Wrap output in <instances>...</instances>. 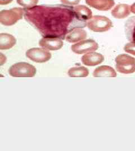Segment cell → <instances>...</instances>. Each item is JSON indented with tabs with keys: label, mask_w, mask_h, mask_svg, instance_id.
<instances>
[{
	"label": "cell",
	"mask_w": 135,
	"mask_h": 151,
	"mask_svg": "<svg viewBox=\"0 0 135 151\" xmlns=\"http://www.w3.org/2000/svg\"><path fill=\"white\" fill-rule=\"evenodd\" d=\"M24 18L43 37L65 39L73 29L87 26L80 19L74 7L65 5H42L25 10Z\"/></svg>",
	"instance_id": "cell-1"
},
{
	"label": "cell",
	"mask_w": 135,
	"mask_h": 151,
	"mask_svg": "<svg viewBox=\"0 0 135 151\" xmlns=\"http://www.w3.org/2000/svg\"><path fill=\"white\" fill-rule=\"evenodd\" d=\"M25 14V10L15 7L0 12V22L5 26H11L21 20Z\"/></svg>",
	"instance_id": "cell-2"
},
{
	"label": "cell",
	"mask_w": 135,
	"mask_h": 151,
	"mask_svg": "<svg viewBox=\"0 0 135 151\" xmlns=\"http://www.w3.org/2000/svg\"><path fill=\"white\" fill-rule=\"evenodd\" d=\"M36 72L34 66L26 62L16 63L9 70V73L13 77H33Z\"/></svg>",
	"instance_id": "cell-3"
},
{
	"label": "cell",
	"mask_w": 135,
	"mask_h": 151,
	"mask_svg": "<svg viewBox=\"0 0 135 151\" xmlns=\"http://www.w3.org/2000/svg\"><path fill=\"white\" fill-rule=\"evenodd\" d=\"M87 26L94 32H105L113 27V22L106 16L96 15L87 22Z\"/></svg>",
	"instance_id": "cell-4"
},
{
	"label": "cell",
	"mask_w": 135,
	"mask_h": 151,
	"mask_svg": "<svg viewBox=\"0 0 135 151\" xmlns=\"http://www.w3.org/2000/svg\"><path fill=\"white\" fill-rule=\"evenodd\" d=\"M115 60L116 70L119 73L131 74L135 72V58L128 54H119Z\"/></svg>",
	"instance_id": "cell-5"
},
{
	"label": "cell",
	"mask_w": 135,
	"mask_h": 151,
	"mask_svg": "<svg viewBox=\"0 0 135 151\" xmlns=\"http://www.w3.org/2000/svg\"><path fill=\"white\" fill-rule=\"evenodd\" d=\"M26 56L36 63H44L51 59V54L45 49L33 48L27 50Z\"/></svg>",
	"instance_id": "cell-6"
},
{
	"label": "cell",
	"mask_w": 135,
	"mask_h": 151,
	"mask_svg": "<svg viewBox=\"0 0 135 151\" xmlns=\"http://www.w3.org/2000/svg\"><path fill=\"white\" fill-rule=\"evenodd\" d=\"M99 48L98 44L92 39L82 40L72 45V50L76 54H82L96 51Z\"/></svg>",
	"instance_id": "cell-7"
},
{
	"label": "cell",
	"mask_w": 135,
	"mask_h": 151,
	"mask_svg": "<svg viewBox=\"0 0 135 151\" xmlns=\"http://www.w3.org/2000/svg\"><path fill=\"white\" fill-rule=\"evenodd\" d=\"M63 44L61 39L55 37H43L39 42L40 47L49 50H59L63 47Z\"/></svg>",
	"instance_id": "cell-8"
},
{
	"label": "cell",
	"mask_w": 135,
	"mask_h": 151,
	"mask_svg": "<svg viewBox=\"0 0 135 151\" xmlns=\"http://www.w3.org/2000/svg\"><path fill=\"white\" fill-rule=\"evenodd\" d=\"M104 60L103 55L96 52H90L82 57V62L87 66H95L101 64Z\"/></svg>",
	"instance_id": "cell-9"
},
{
	"label": "cell",
	"mask_w": 135,
	"mask_h": 151,
	"mask_svg": "<svg viewBox=\"0 0 135 151\" xmlns=\"http://www.w3.org/2000/svg\"><path fill=\"white\" fill-rule=\"evenodd\" d=\"M87 36V34L85 30L81 27H77L68 32L65 39L69 43H77L86 39Z\"/></svg>",
	"instance_id": "cell-10"
},
{
	"label": "cell",
	"mask_w": 135,
	"mask_h": 151,
	"mask_svg": "<svg viewBox=\"0 0 135 151\" xmlns=\"http://www.w3.org/2000/svg\"><path fill=\"white\" fill-rule=\"evenodd\" d=\"M87 4L100 11H108L114 5V0H86Z\"/></svg>",
	"instance_id": "cell-11"
},
{
	"label": "cell",
	"mask_w": 135,
	"mask_h": 151,
	"mask_svg": "<svg viewBox=\"0 0 135 151\" xmlns=\"http://www.w3.org/2000/svg\"><path fill=\"white\" fill-rule=\"evenodd\" d=\"M94 77H116L117 73L113 67L109 65H101L96 68L93 72Z\"/></svg>",
	"instance_id": "cell-12"
},
{
	"label": "cell",
	"mask_w": 135,
	"mask_h": 151,
	"mask_svg": "<svg viewBox=\"0 0 135 151\" xmlns=\"http://www.w3.org/2000/svg\"><path fill=\"white\" fill-rule=\"evenodd\" d=\"M131 7L127 4H118L112 11V15L118 19H123L130 15Z\"/></svg>",
	"instance_id": "cell-13"
},
{
	"label": "cell",
	"mask_w": 135,
	"mask_h": 151,
	"mask_svg": "<svg viewBox=\"0 0 135 151\" xmlns=\"http://www.w3.org/2000/svg\"><path fill=\"white\" fill-rule=\"evenodd\" d=\"M16 43L15 38L7 33L0 34V49L7 50L12 48Z\"/></svg>",
	"instance_id": "cell-14"
},
{
	"label": "cell",
	"mask_w": 135,
	"mask_h": 151,
	"mask_svg": "<svg viewBox=\"0 0 135 151\" xmlns=\"http://www.w3.org/2000/svg\"><path fill=\"white\" fill-rule=\"evenodd\" d=\"M125 33L130 42L135 43V16L128 19L124 25Z\"/></svg>",
	"instance_id": "cell-15"
},
{
	"label": "cell",
	"mask_w": 135,
	"mask_h": 151,
	"mask_svg": "<svg viewBox=\"0 0 135 151\" xmlns=\"http://www.w3.org/2000/svg\"><path fill=\"white\" fill-rule=\"evenodd\" d=\"M74 10L80 19L83 21L87 22L92 18V11L86 6L77 5L74 7Z\"/></svg>",
	"instance_id": "cell-16"
},
{
	"label": "cell",
	"mask_w": 135,
	"mask_h": 151,
	"mask_svg": "<svg viewBox=\"0 0 135 151\" xmlns=\"http://www.w3.org/2000/svg\"><path fill=\"white\" fill-rule=\"evenodd\" d=\"M88 74V70L83 66L72 67L68 70V75L70 77H86Z\"/></svg>",
	"instance_id": "cell-17"
},
{
	"label": "cell",
	"mask_w": 135,
	"mask_h": 151,
	"mask_svg": "<svg viewBox=\"0 0 135 151\" xmlns=\"http://www.w3.org/2000/svg\"><path fill=\"white\" fill-rule=\"evenodd\" d=\"M16 2L26 9H29L37 6L38 0H16Z\"/></svg>",
	"instance_id": "cell-18"
},
{
	"label": "cell",
	"mask_w": 135,
	"mask_h": 151,
	"mask_svg": "<svg viewBox=\"0 0 135 151\" xmlns=\"http://www.w3.org/2000/svg\"><path fill=\"white\" fill-rule=\"evenodd\" d=\"M124 50L131 54L135 55V43L130 42L129 43L126 44L124 47Z\"/></svg>",
	"instance_id": "cell-19"
},
{
	"label": "cell",
	"mask_w": 135,
	"mask_h": 151,
	"mask_svg": "<svg viewBox=\"0 0 135 151\" xmlns=\"http://www.w3.org/2000/svg\"><path fill=\"white\" fill-rule=\"evenodd\" d=\"M81 0H60L61 2L65 5L74 6L78 5Z\"/></svg>",
	"instance_id": "cell-20"
},
{
	"label": "cell",
	"mask_w": 135,
	"mask_h": 151,
	"mask_svg": "<svg viewBox=\"0 0 135 151\" xmlns=\"http://www.w3.org/2000/svg\"><path fill=\"white\" fill-rule=\"evenodd\" d=\"M13 0H0V5H6L9 4H10Z\"/></svg>",
	"instance_id": "cell-21"
},
{
	"label": "cell",
	"mask_w": 135,
	"mask_h": 151,
	"mask_svg": "<svg viewBox=\"0 0 135 151\" xmlns=\"http://www.w3.org/2000/svg\"><path fill=\"white\" fill-rule=\"evenodd\" d=\"M131 11L135 14V3L133 4L131 6Z\"/></svg>",
	"instance_id": "cell-22"
}]
</instances>
